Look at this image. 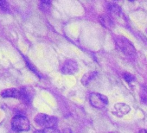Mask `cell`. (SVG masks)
Masks as SVG:
<instances>
[{"mask_svg":"<svg viewBox=\"0 0 147 133\" xmlns=\"http://www.w3.org/2000/svg\"><path fill=\"white\" fill-rule=\"evenodd\" d=\"M30 124L27 117L22 114L14 116L11 119V129L15 132H24L30 130Z\"/></svg>","mask_w":147,"mask_h":133,"instance_id":"6da1fadb","label":"cell"},{"mask_svg":"<svg viewBox=\"0 0 147 133\" xmlns=\"http://www.w3.org/2000/svg\"><path fill=\"white\" fill-rule=\"evenodd\" d=\"M116 46L119 50H120L124 54L127 56H133L136 54V48L130 40L124 36H117L115 40Z\"/></svg>","mask_w":147,"mask_h":133,"instance_id":"7a4b0ae2","label":"cell"},{"mask_svg":"<svg viewBox=\"0 0 147 133\" xmlns=\"http://www.w3.org/2000/svg\"><path fill=\"white\" fill-rule=\"evenodd\" d=\"M34 121L40 126L47 129H51L56 126L58 123V119L55 116H50L45 113H38L35 118Z\"/></svg>","mask_w":147,"mask_h":133,"instance_id":"3957f363","label":"cell"},{"mask_svg":"<svg viewBox=\"0 0 147 133\" xmlns=\"http://www.w3.org/2000/svg\"><path fill=\"white\" fill-rule=\"evenodd\" d=\"M89 101L90 104L97 109H103L108 105L107 97L98 93H92L89 95Z\"/></svg>","mask_w":147,"mask_h":133,"instance_id":"277c9868","label":"cell"},{"mask_svg":"<svg viewBox=\"0 0 147 133\" xmlns=\"http://www.w3.org/2000/svg\"><path fill=\"white\" fill-rule=\"evenodd\" d=\"M61 71L64 75H74L78 71L77 62L74 60H71V59L65 60L61 66Z\"/></svg>","mask_w":147,"mask_h":133,"instance_id":"5b68a950","label":"cell"},{"mask_svg":"<svg viewBox=\"0 0 147 133\" xmlns=\"http://www.w3.org/2000/svg\"><path fill=\"white\" fill-rule=\"evenodd\" d=\"M21 92V100H23L26 104H30L35 95V91L34 88L31 87H24L20 88Z\"/></svg>","mask_w":147,"mask_h":133,"instance_id":"8992f818","label":"cell"},{"mask_svg":"<svg viewBox=\"0 0 147 133\" xmlns=\"http://www.w3.org/2000/svg\"><path fill=\"white\" fill-rule=\"evenodd\" d=\"M1 97L4 99H21V92L20 89L11 87V88H6L1 92Z\"/></svg>","mask_w":147,"mask_h":133,"instance_id":"52a82bcc","label":"cell"},{"mask_svg":"<svg viewBox=\"0 0 147 133\" xmlns=\"http://www.w3.org/2000/svg\"><path fill=\"white\" fill-rule=\"evenodd\" d=\"M99 19H100V23L104 27H106L107 29H111L113 27V20L111 16L107 15V14H103V15L100 16Z\"/></svg>","mask_w":147,"mask_h":133,"instance_id":"ba28073f","label":"cell"},{"mask_svg":"<svg viewBox=\"0 0 147 133\" xmlns=\"http://www.w3.org/2000/svg\"><path fill=\"white\" fill-rule=\"evenodd\" d=\"M107 10L112 16H119L121 13V8L115 3H108Z\"/></svg>","mask_w":147,"mask_h":133,"instance_id":"9c48e42d","label":"cell"},{"mask_svg":"<svg viewBox=\"0 0 147 133\" xmlns=\"http://www.w3.org/2000/svg\"><path fill=\"white\" fill-rule=\"evenodd\" d=\"M97 75V72H88L85 74L82 78V84L83 86H88Z\"/></svg>","mask_w":147,"mask_h":133,"instance_id":"30bf717a","label":"cell"},{"mask_svg":"<svg viewBox=\"0 0 147 133\" xmlns=\"http://www.w3.org/2000/svg\"><path fill=\"white\" fill-rule=\"evenodd\" d=\"M115 109L118 112V115L119 116H123L125 114H127L130 112V106H128L127 105H125L124 103L117 104L115 105Z\"/></svg>","mask_w":147,"mask_h":133,"instance_id":"8fae6325","label":"cell"},{"mask_svg":"<svg viewBox=\"0 0 147 133\" xmlns=\"http://www.w3.org/2000/svg\"><path fill=\"white\" fill-rule=\"evenodd\" d=\"M50 5H51V2L50 1H42L40 3V5H39V8L43 12H47V11H49Z\"/></svg>","mask_w":147,"mask_h":133,"instance_id":"7c38bea8","label":"cell"},{"mask_svg":"<svg viewBox=\"0 0 147 133\" xmlns=\"http://www.w3.org/2000/svg\"><path fill=\"white\" fill-rule=\"evenodd\" d=\"M24 60H25V62H26V65L28 66V68L34 73V74H36V75H38V77H41V75H40V73L38 72V70L36 69V68H35L34 66V65L33 64H31V62L27 59V58H24Z\"/></svg>","mask_w":147,"mask_h":133,"instance_id":"4fadbf2b","label":"cell"},{"mask_svg":"<svg viewBox=\"0 0 147 133\" xmlns=\"http://www.w3.org/2000/svg\"><path fill=\"white\" fill-rule=\"evenodd\" d=\"M9 9H10L9 4L6 1H5V0H0V11L4 12H7Z\"/></svg>","mask_w":147,"mask_h":133,"instance_id":"5bb4252c","label":"cell"},{"mask_svg":"<svg viewBox=\"0 0 147 133\" xmlns=\"http://www.w3.org/2000/svg\"><path fill=\"white\" fill-rule=\"evenodd\" d=\"M123 78L128 83H131V81H133L135 80L134 75H132L131 74H129V73H124L123 74Z\"/></svg>","mask_w":147,"mask_h":133,"instance_id":"9a60e30c","label":"cell"},{"mask_svg":"<svg viewBox=\"0 0 147 133\" xmlns=\"http://www.w3.org/2000/svg\"><path fill=\"white\" fill-rule=\"evenodd\" d=\"M62 133H72V130L68 128H66V129H63Z\"/></svg>","mask_w":147,"mask_h":133,"instance_id":"2e32d148","label":"cell"},{"mask_svg":"<svg viewBox=\"0 0 147 133\" xmlns=\"http://www.w3.org/2000/svg\"><path fill=\"white\" fill-rule=\"evenodd\" d=\"M138 133H147V130H144V129H142V130H140L138 131Z\"/></svg>","mask_w":147,"mask_h":133,"instance_id":"e0dca14e","label":"cell"},{"mask_svg":"<svg viewBox=\"0 0 147 133\" xmlns=\"http://www.w3.org/2000/svg\"><path fill=\"white\" fill-rule=\"evenodd\" d=\"M35 133H45V131L44 130H36Z\"/></svg>","mask_w":147,"mask_h":133,"instance_id":"ac0fdd59","label":"cell"}]
</instances>
